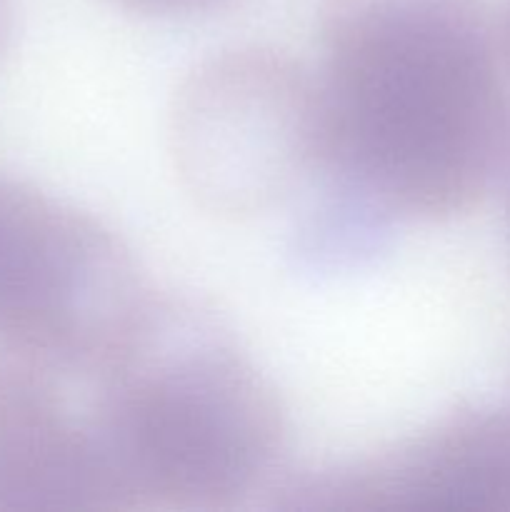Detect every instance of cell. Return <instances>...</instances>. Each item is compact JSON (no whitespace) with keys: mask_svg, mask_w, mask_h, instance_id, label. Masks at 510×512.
Wrapping results in <instances>:
<instances>
[{"mask_svg":"<svg viewBox=\"0 0 510 512\" xmlns=\"http://www.w3.org/2000/svg\"><path fill=\"white\" fill-rule=\"evenodd\" d=\"M318 173L375 223L448 220L500 180L510 80L483 0H323Z\"/></svg>","mask_w":510,"mask_h":512,"instance_id":"6da1fadb","label":"cell"},{"mask_svg":"<svg viewBox=\"0 0 510 512\" xmlns=\"http://www.w3.org/2000/svg\"><path fill=\"white\" fill-rule=\"evenodd\" d=\"M88 410L130 508L230 510L278 468V393L213 313L153 295L85 378Z\"/></svg>","mask_w":510,"mask_h":512,"instance_id":"7a4b0ae2","label":"cell"},{"mask_svg":"<svg viewBox=\"0 0 510 512\" xmlns=\"http://www.w3.org/2000/svg\"><path fill=\"white\" fill-rule=\"evenodd\" d=\"M168 145L200 210L223 220L268 213L320 170L318 75L258 45L210 55L175 90Z\"/></svg>","mask_w":510,"mask_h":512,"instance_id":"3957f363","label":"cell"},{"mask_svg":"<svg viewBox=\"0 0 510 512\" xmlns=\"http://www.w3.org/2000/svg\"><path fill=\"white\" fill-rule=\"evenodd\" d=\"M123 240L93 215L0 175V350L88 378L153 300Z\"/></svg>","mask_w":510,"mask_h":512,"instance_id":"277c9868","label":"cell"},{"mask_svg":"<svg viewBox=\"0 0 510 512\" xmlns=\"http://www.w3.org/2000/svg\"><path fill=\"white\" fill-rule=\"evenodd\" d=\"M280 508L510 512V405H470L350 463L280 488Z\"/></svg>","mask_w":510,"mask_h":512,"instance_id":"5b68a950","label":"cell"},{"mask_svg":"<svg viewBox=\"0 0 510 512\" xmlns=\"http://www.w3.org/2000/svg\"><path fill=\"white\" fill-rule=\"evenodd\" d=\"M65 375L0 360V512H125L130 500Z\"/></svg>","mask_w":510,"mask_h":512,"instance_id":"8992f818","label":"cell"},{"mask_svg":"<svg viewBox=\"0 0 510 512\" xmlns=\"http://www.w3.org/2000/svg\"><path fill=\"white\" fill-rule=\"evenodd\" d=\"M115 3L120 8L143 15H185L218 8V5H225L228 0H115Z\"/></svg>","mask_w":510,"mask_h":512,"instance_id":"52a82bcc","label":"cell"},{"mask_svg":"<svg viewBox=\"0 0 510 512\" xmlns=\"http://www.w3.org/2000/svg\"><path fill=\"white\" fill-rule=\"evenodd\" d=\"M498 28H500V48H503L505 70H508V80H510V0L508 5H505L503 15L498 18Z\"/></svg>","mask_w":510,"mask_h":512,"instance_id":"ba28073f","label":"cell"},{"mask_svg":"<svg viewBox=\"0 0 510 512\" xmlns=\"http://www.w3.org/2000/svg\"><path fill=\"white\" fill-rule=\"evenodd\" d=\"M500 180L505 185V220H508V235H510V140H508V153H505L503 170H500Z\"/></svg>","mask_w":510,"mask_h":512,"instance_id":"9c48e42d","label":"cell"},{"mask_svg":"<svg viewBox=\"0 0 510 512\" xmlns=\"http://www.w3.org/2000/svg\"><path fill=\"white\" fill-rule=\"evenodd\" d=\"M10 38V5L8 0H0V53L5 50Z\"/></svg>","mask_w":510,"mask_h":512,"instance_id":"30bf717a","label":"cell"}]
</instances>
